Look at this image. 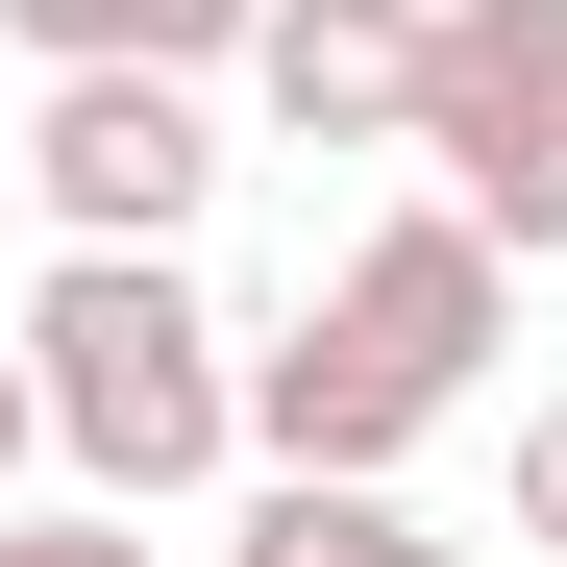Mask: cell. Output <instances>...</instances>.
Masks as SVG:
<instances>
[{"label": "cell", "instance_id": "obj_1", "mask_svg": "<svg viewBox=\"0 0 567 567\" xmlns=\"http://www.w3.org/2000/svg\"><path fill=\"white\" fill-rule=\"evenodd\" d=\"M0 346H25L74 494L173 518V494L247 468V346H223V297H198V247H50V297L0 321Z\"/></svg>", "mask_w": 567, "mask_h": 567}, {"label": "cell", "instance_id": "obj_2", "mask_svg": "<svg viewBox=\"0 0 567 567\" xmlns=\"http://www.w3.org/2000/svg\"><path fill=\"white\" fill-rule=\"evenodd\" d=\"M395 148L518 271H567V0H420V124Z\"/></svg>", "mask_w": 567, "mask_h": 567}, {"label": "cell", "instance_id": "obj_3", "mask_svg": "<svg viewBox=\"0 0 567 567\" xmlns=\"http://www.w3.org/2000/svg\"><path fill=\"white\" fill-rule=\"evenodd\" d=\"M0 148H25L50 247H198V198H223V100L198 74H124V50H74Z\"/></svg>", "mask_w": 567, "mask_h": 567}, {"label": "cell", "instance_id": "obj_4", "mask_svg": "<svg viewBox=\"0 0 567 567\" xmlns=\"http://www.w3.org/2000/svg\"><path fill=\"white\" fill-rule=\"evenodd\" d=\"M321 321H346V346H395L420 395H468V370L518 346V247L468 223V198H395V223H370V247L321 271Z\"/></svg>", "mask_w": 567, "mask_h": 567}, {"label": "cell", "instance_id": "obj_5", "mask_svg": "<svg viewBox=\"0 0 567 567\" xmlns=\"http://www.w3.org/2000/svg\"><path fill=\"white\" fill-rule=\"evenodd\" d=\"M247 100H271V148H395L420 124V0H247Z\"/></svg>", "mask_w": 567, "mask_h": 567}, {"label": "cell", "instance_id": "obj_6", "mask_svg": "<svg viewBox=\"0 0 567 567\" xmlns=\"http://www.w3.org/2000/svg\"><path fill=\"white\" fill-rule=\"evenodd\" d=\"M420 420H444V395H420L395 346H346L321 297L247 346V468H420Z\"/></svg>", "mask_w": 567, "mask_h": 567}, {"label": "cell", "instance_id": "obj_7", "mask_svg": "<svg viewBox=\"0 0 567 567\" xmlns=\"http://www.w3.org/2000/svg\"><path fill=\"white\" fill-rule=\"evenodd\" d=\"M0 50H25V74H74V50H124V74H223L247 0H0Z\"/></svg>", "mask_w": 567, "mask_h": 567}, {"label": "cell", "instance_id": "obj_8", "mask_svg": "<svg viewBox=\"0 0 567 567\" xmlns=\"http://www.w3.org/2000/svg\"><path fill=\"white\" fill-rule=\"evenodd\" d=\"M223 567H420V518H395V468H271Z\"/></svg>", "mask_w": 567, "mask_h": 567}, {"label": "cell", "instance_id": "obj_9", "mask_svg": "<svg viewBox=\"0 0 567 567\" xmlns=\"http://www.w3.org/2000/svg\"><path fill=\"white\" fill-rule=\"evenodd\" d=\"M0 567H173L124 494H0Z\"/></svg>", "mask_w": 567, "mask_h": 567}, {"label": "cell", "instance_id": "obj_10", "mask_svg": "<svg viewBox=\"0 0 567 567\" xmlns=\"http://www.w3.org/2000/svg\"><path fill=\"white\" fill-rule=\"evenodd\" d=\"M518 543H567V395L518 420Z\"/></svg>", "mask_w": 567, "mask_h": 567}, {"label": "cell", "instance_id": "obj_11", "mask_svg": "<svg viewBox=\"0 0 567 567\" xmlns=\"http://www.w3.org/2000/svg\"><path fill=\"white\" fill-rule=\"evenodd\" d=\"M25 468H50V395H25V346H0V494H25Z\"/></svg>", "mask_w": 567, "mask_h": 567}, {"label": "cell", "instance_id": "obj_12", "mask_svg": "<svg viewBox=\"0 0 567 567\" xmlns=\"http://www.w3.org/2000/svg\"><path fill=\"white\" fill-rule=\"evenodd\" d=\"M420 567H468V543H420Z\"/></svg>", "mask_w": 567, "mask_h": 567}]
</instances>
